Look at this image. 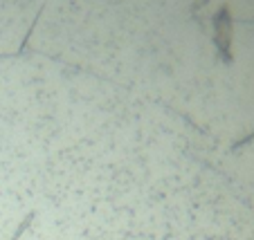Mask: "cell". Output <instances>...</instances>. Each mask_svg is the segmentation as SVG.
Wrapping results in <instances>:
<instances>
[{
    "label": "cell",
    "mask_w": 254,
    "mask_h": 240,
    "mask_svg": "<svg viewBox=\"0 0 254 240\" xmlns=\"http://www.w3.org/2000/svg\"><path fill=\"white\" fill-rule=\"evenodd\" d=\"M32 218H34V213H27V216H25V220L20 222V225H18V229L14 231V236H11V240H20V236L25 234V229H27V227L32 225Z\"/></svg>",
    "instance_id": "cell-1"
}]
</instances>
